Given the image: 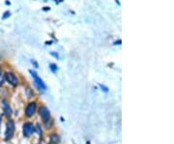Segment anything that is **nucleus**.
I'll return each instance as SVG.
<instances>
[{"label": "nucleus", "mask_w": 174, "mask_h": 144, "mask_svg": "<svg viewBox=\"0 0 174 144\" xmlns=\"http://www.w3.org/2000/svg\"><path fill=\"white\" fill-rule=\"evenodd\" d=\"M15 133V123L13 120H9L6 124V132H5V138L6 139H10L12 138L13 134Z\"/></svg>", "instance_id": "1"}, {"label": "nucleus", "mask_w": 174, "mask_h": 144, "mask_svg": "<svg viewBox=\"0 0 174 144\" xmlns=\"http://www.w3.org/2000/svg\"><path fill=\"white\" fill-rule=\"evenodd\" d=\"M30 74H32V78H34V82H35V84H36V86H37L38 88L40 89V90H42V91H46L47 90V86L44 83V81L41 79V78L35 72H33V71H30Z\"/></svg>", "instance_id": "2"}, {"label": "nucleus", "mask_w": 174, "mask_h": 144, "mask_svg": "<svg viewBox=\"0 0 174 144\" xmlns=\"http://www.w3.org/2000/svg\"><path fill=\"white\" fill-rule=\"evenodd\" d=\"M39 114L41 116V118L43 119L44 123H47L48 121H50V114H49V111L46 107H42L39 109Z\"/></svg>", "instance_id": "3"}, {"label": "nucleus", "mask_w": 174, "mask_h": 144, "mask_svg": "<svg viewBox=\"0 0 174 144\" xmlns=\"http://www.w3.org/2000/svg\"><path fill=\"white\" fill-rule=\"evenodd\" d=\"M35 131L34 129V126L33 124H31V123H25L24 125H23V135L24 137H30L33 132Z\"/></svg>", "instance_id": "4"}, {"label": "nucleus", "mask_w": 174, "mask_h": 144, "mask_svg": "<svg viewBox=\"0 0 174 144\" xmlns=\"http://www.w3.org/2000/svg\"><path fill=\"white\" fill-rule=\"evenodd\" d=\"M5 78L13 86H17V85L19 84V79H18V78L13 73H7L6 75H5Z\"/></svg>", "instance_id": "5"}, {"label": "nucleus", "mask_w": 174, "mask_h": 144, "mask_svg": "<svg viewBox=\"0 0 174 144\" xmlns=\"http://www.w3.org/2000/svg\"><path fill=\"white\" fill-rule=\"evenodd\" d=\"M36 111V103H30L26 107L25 114L27 117H32Z\"/></svg>", "instance_id": "6"}, {"label": "nucleus", "mask_w": 174, "mask_h": 144, "mask_svg": "<svg viewBox=\"0 0 174 144\" xmlns=\"http://www.w3.org/2000/svg\"><path fill=\"white\" fill-rule=\"evenodd\" d=\"M2 105H3V111L5 115L7 116V117H10L12 115V108L10 107V104L8 103L7 101H3L2 102Z\"/></svg>", "instance_id": "7"}, {"label": "nucleus", "mask_w": 174, "mask_h": 144, "mask_svg": "<svg viewBox=\"0 0 174 144\" xmlns=\"http://www.w3.org/2000/svg\"><path fill=\"white\" fill-rule=\"evenodd\" d=\"M50 142L52 144H58L60 142V137L57 134H51L50 135Z\"/></svg>", "instance_id": "8"}, {"label": "nucleus", "mask_w": 174, "mask_h": 144, "mask_svg": "<svg viewBox=\"0 0 174 144\" xmlns=\"http://www.w3.org/2000/svg\"><path fill=\"white\" fill-rule=\"evenodd\" d=\"M50 70L53 72V73H56V71H57V66L56 65H54V64H50Z\"/></svg>", "instance_id": "9"}, {"label": "nucleus", "mask_w": 174, "mask_h": 144, "mask_svg": "<svg viewBox=\"0 0 174 144\" xmlns=\"http://www.w3.org/2000/svg\"><path fill=\"white\" fill-rule=\"evenodd\" d=\"M100 87H101V89H102L103 91H104V92H108V87H105L104 85H102V84H101Z\"/></svg>", "instance_id": "10"}, {"label": "nucleus", "mask_w": 174, "mask_h": 144, "mask_svg": "<svg viewBox=\"0 0 174 144\" xmlns=\"http://www.w3.org/2000/svg\"><path fill=\"white\" fill-rule=\"evenodd\" d=\"M11 15V14H10V12H5V14H4V16L3 17H2V19H7L8 17H9V16Z\"/></svg>", "instance_id": "11"}, {"label": "nucleus", "mask_w": 174, "mask_h": 144, "mask_svg": "<svg viewBox=\"0 0 174 144\" xmlns=\"http://www.w3.org/2000/svg\"><path fill=\"white\" fill-rule=\"evenodd\" d=\"M51 54H52V55H53V56H55V57H57V58L59 57V56H58V54H57V53H53V52H52Z\"/></svg>", "instance_id": "12"}, {"label": "nucleus", "mask_w": 174, "mask_h": 144, "mask_svg": "<svg viewBox=\"0 0 174 144\" xmlns=\"http://www.w3.org/2000/svg\"><path fill=\"white\" fill-rule=\"evenodd\" d=\"M0 74H1V68H0Z\"/></svg>", "instance_id": "13"}]
</instances>
